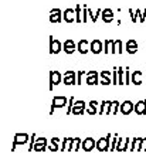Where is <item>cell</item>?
<instances>
[{
    "label": "cell",
    "instance_id": "12",
    "mask_svg": "<svg viewBox=\"0 0 146 153\" xmlns=\"http://www.w3.org/2000/svg\"><path fill=\"white\" fill-rule=\"evenodd\" d=\"M63 19H64L65 23H72L77 20L75 17V9H65L64 11H63Z\"/></svg>",
    "mask_w": 146,
    "mask_h": 153
},
{
    "label": "cell",
    "instance_id": "27",
    "mask_svg": "<svg viewBox=\"0 0 146 153\" xmlns=\"http://www.w3.org/2000/svg\"><path fill=\"white\" fill-rule=\"evenodd\" d=\"M101 13H102V9H98V10L95 11V13H94V11H92L91 9H88V16L91 17V22H92V23H97L98 16H99Z\"/></svg>",
    "mask_w": 146,
    "mask_h": 153
},
{
    "label": "cell",
    "instance_id": "34",
    "mask_svg": "<svg viewBox=\"0 0 146 153\" xmlns=\"http://www.w3.org/2000/svg\"><path fill=\"white\" fill-rule=\"evenodd\" d=\"M109 104H111V101H102V104L99 105V115L107 112V109L109 108Z\"/></svg>",
    "mask_w": 146,
    "mask_h": 153
},
{
    "label": "cell",
    "instance_id": "39",
    "mask_svg": "<svg viewBox=\"0 0 146 153\" xmlns=\"http://www.w3.org/2000/svg\"><path fill=\"white\" fill-rule=\"evenodd\" d=\"M82 75H87L85 71H78L77 72V85H81L82 84Z\"/></svg>",
    "mask_w": 146,
    "mask_h": 153
},
{
    "label": "cell",
    "instance_id": "37",
    "mask_svg": "<svg viewBox=\"0 0 146 153\" xmlns=\"http://www.w3.org/2000/svg\"><path fill=\"white\" fill-rule=\"evenodd\" d=\"M36 140H37V136H36V133H33L31 137H30V145H28V152H31L33 149H34V145H36Z\"/></svg>",
    "mask_w": 146,
    "mask_h": 153
},
{
    "label": "cell",
    "instance_id": "30",
    "mask_svg": "<svg viewBox=\"0 0 146 153\" xmlns=\"http://www.w3.org/2000/svg\"><path fill=\"white\" fill-rule=\"evenodd\" d=\"M82 145V140H80V137H74V142H72V149H71V152H77V150H80Z\"/></svg>",
    "mask_w": 146,
    "mask_h": 153
},
{
    "label": "cell",
    "instance_id": "5",
    "mask_svg": "<svg viewBox=\"0 0 146 153\" xmlns=\"http://www.w3.org/2000/svg\"><path fill=\"white\" fill-rule=\"evenodd\" d=\"M61 50H63L61 41L55 40L53 36H50V54H58Z\"/></svg>",
    "mask_w": 146,
    "mask_h": 153
},
{
    "label": "cell",
    "instance_id": "14",
    "mask_svg": "<svg viewBox=\"0 0 146 153\" xmlns=\"http://www.w3.org/2000/svg\"><path fill=\"white\" fill-rule=\"evenodd\" d=\"M124 53V43L122 40H115L111 45V54H122Z\"/></svg>",
    "mask_w": 146,
    "mask_h": 153
},
{
    "label": "cell",
    "instance_id": "9",
    "mask_svg": "<svg viewBox=\"0 0 146 153\" xmlns=\"http://www.w3.org/2000/svg\"><path fill=\"white\" fill-rule=\"evenodd\" d=\"M97 148V140L92 139V137H87L82 140V145H81V149L84 152H91L92 149Z\"/></svg>",
    "mask_w": 146,
    "mask_h": 153
},
{
    "label": "cell",
    "instance_id": "8",
    "mask_svg": "<svg viewBox=\"0 0 146 153\" xmlns=\"http://www.w3.org/2000/svg\"><path fill=\"white\" fill-rule=\"evenodd\" d=\"M63 51H64L65 54H74L77 51V44L72 41V40H65L64 43H63Z\"/></svg>",
    "mask_w": 146,
    "mask_h": 153
},
{
    "label": "cell",
    "instance_id": "16",
    "mask_svg": "<svg viewBox=\"0 0 146 153\" xmlns=\"http://www.w3.org/2000/svg\"><path fill=\"white\" fill-rule=\"evenodd\" d=\"M98 76H99V74H98L97 71H88L87 72V79H85V82H87L88 85H97V84H99Z\"/></svg>",
    "mask_w": 146,
    "mask_h": 153
},
{
    "label": "cell",
    "instance_id": "41",
    "mask_svg": "<svg viewBox=\"0 0 146 153\" xmlns=\"http://www.w3.org/2000/svg\"><path fill=\"white\" fill-rule=\"evenodd\" d=\"M129 14H130V20H132V23H136V14H135V11L132 10V9H129Z\"/></svg>",
    "mask_w": 146,
    "mask_h": 153
},
{
    "label": "cell",
    "instance_id": "22",
    "mask_svg": "<svg viewBox=\"0 0 146 153\" xmlns=\"http://www.w3.org/2000/svg\"><path fill=\"white\" fill-rule=\"evenodd\" d=\"M101 16H102V20L105 23H111L114 20V10L112 9H104Z\"/></svg>",
    "mask_w": 146,
    "mask_h": 153
},
{
    "label": "cell",
    "instance_id": "7",
    "mask_svg": "<svg viewBox=\"0 0 146 153\" xmlns=\"http://www.w3.org/2000/svg\"><path fill=\"white\" fill-rule=\"evenodd\" d=\"M135 111V105L132 101H124L122 104H121V108H119V112L122 115H129L132 114Z\"/></svg>",
    "mask_w": 146,
    "mask_h": 153
},
{
    "label": "cell",
    "instance_id": "23",
    "mask_svg": "<svg viewBox=\"0 0 146 153\" xmlns=\"http://www.w3.org/2000/svg\"><path fill=\"white\" fill-rule=\"evenodd\" d=\"M119 108H121V104H119L118 101H111V104H109V108L107 109V112L105 114H108V115H111V114H118V111H119Z\"/></svg>",
    "mask_w": 146,
    "mask_h": 153
},
{
    "label": "cell",
    "instance_id": "24",
    "mask_svg": "<svg viewBox=\"0 0 146 153\" xmlns=\"http://www.w3.org/2000/svg\"><path fill=\"white\" fill-rule=\"evenodd\" d=\"M130 82L135 84V85H141L142 84V71H133L132 78H130Z\"/></svg>",
    "mask_w": 146,
    "mask_h": 153
},
{
    "label": "cell",
    "instance_id": "44",
    "mask_svg": "<svg viewBox=\"0 0 146 153\" xmlns=\"http://www.w3.org/2000/svg\"><path fill=\"white\" fill-rule=\"evenodd\" d=\"M142 152H146V137H143V143H142Z\"/></svg>",
    "mask_w": 146,
    "mask_h": 153
},
{
    "label": "cell",
    "instance_id": "25",
    "mask_svg": "<svg viewBox=\"0 0 146 153\" xmlns=\"http://www.w3.org/2000/svg\"><path fill=\"white\" fill-rule=\"evenodd\" d=\"M98 112V102L97 101H91L87 106V114L88 115H95Z\"/></svg>",
    "mask_w": 146,
    "mask_h": 153
},
{
    "label": "cell",
    "instance_id": "26",
    "mask_svg": "<svg viewBox=\"0 0 146 153\" xmlns=\"http://www.w3.org/2000/svg\"><path fill=\"white\" fill-rule=\"evenodd\" d=\"M60 142H61V139H58V137H53L51 139V143L48 145V150H51V152H57L58 150V145Z\"/></svg>",
    "mask_w": 146,
    "mask_h": 153
},
{
    "label": "cell",
    "instance_id": "18",
    "mask_svg": "<svg viewBox=\"0 0 146 153\" xmlns=\"http://www.w3.org/2000/svg\"><path fill=\"white\" fill-rule=\"evenodd\" d=\"M89 50H91L92 54H99V53H102L104 51L102 41H101V40H92L91 45H89Z\"/></svg>",
    "mask_w": 146,
    "mask_h": 153
},
{
    "label": "cell",
    "instance_id": "11",
    "mask_svg": "<svg viewBox=\"0 0 146 153\" xmlns=\"http://www.w3.org/2000/svg\"><path fill=\"white\" fill-rule=\"evenodd\" d=\"M63 82H64L65 85H74V84H77L75 71H65L64 76H63Z\"/></svg>",
    "mask_w": 146,
    "mask_h": 153
},
{
    "label": "cell",
    "instance_id": "2",
    "mask_svg": "<svg viewBox=\"0 0 146 153\" xmlns=\"http://www.w3.org/2000/svg\"><path fill=\"white\" fill-rule=\"evenodd\" d=\"M30 137L27 133H16L14 135V139H13V145H11V152H14L16 148L19 145H24V143H27L30 140Z\"/></svg>",
    "mask_w": 146,
    "mask_h": 153
},
{
    "label": "cell",
    "instance_id": "38",
    "mask_svg": "<svg viewBox=\"0 0 146 153\" xmlns=\"http://www.w3.org/2000/svg\"><path fill=\"white\" fill-rule=\"evenodd\" d=\"M74 104H75V98H74V97H71L70 101H68V109H67V115H70L71 112H72V106H74Z\"/></svg>",
    "mask_w": 146,
    "mask_h": 153
},
{
    "label": "cell",
    "instance_id": "29",
    "mask_svg": "<svg viewBox=\"0 0 146 153\" xmlns=\"http://www.w3.org/2000/svg\"><path fill=\"white\" fill-rule=\"evenodd\" d=\"M75 17H77V23H81L82 22V7L80 4L75 6Z\"/></svg>",
    "mask_w": 146,
    "mask_h": 153
},
{
    "label": "cell",
    "instance_id": "31",
    "mask_svg": "<svg viewBox=\"0 0 146 153\" xmlns=\"http://www.w3.org/2000/svg\"><path fill=\"white\" fill-rule=\"evenodd\" d=\"M124 72H125V70L122 68V67H119V68H118V84H119V85H124V84H125Z\"/></svg>",
    "mask_w": 146,
    "mask_h": 153
},
{
    "label": "cell",
    "instance_id": "4",
    "mask_svg": "<svg viewBox=\"0 0 146 153\" xmlns=\"http://www.w3.org/2000/svg\"><path fill=\"white\" fill-rule=\"evenodd\" d=\"M63 76L58 71H50V91L55 87V85H58L63 82Z\"/></svg>",
    "mask_w": 146,
    "mask_h": 153
},
{
    "label": "cell",
    "instance_id": "33",
    "mask_svg": "<svg viewBox=\"0 0 146 153\" xmlns=\"http://www.w3.org/2000/svg\"><path fill=\"white\" fill-rule=\"evenodd\" d=\"M118 142H119V136H118V133H115L114 135V139L111 140V152H114V150H116V146H118Z\"/></svg>",
    "mask_w": 146,
    "mask_h": 153
},
{
    "label": "cell",
    "instance_id": "28",
    "mask_svg": "<svg viewBox=\"0 0 146 153\" xmlns=\"http://www.w3.org/2000/svg\"><path fill=\"white\" fill-rule=\"evenodd\" d=\"M45 149H48V145L47 143H37L36 142V145H34V152H44Z\"/></svg>",
    "mask_w": 146,
    "mask_h": 153
},
{
    "label": "cell",
    "instance_id": "20",
    "mask_svg": "<svg viewBox=\"0 0 146 153\" xmlns=\"http://www.w3.org/2000/svg\"><path fill=\"white\" fill-rule=\"evenodd\" d=\"M72 142H74V137H64L63 139V142H61V152H65V150H68L71 152V149H72Z\"/></svg>",
    "mask_w": 146,
    "mask_h": 153
},
{
    "label": "cell",
    "instance_id": "19",
    "mask_svg": "<svg viewBox=\"0 0 146 153\" xmlns=\"http://www.w3.org/2000/svg\"><path fill=\"white\" fill-rule=\"evenodd\" d=\"M77 51L80 54H87L88 51H89V43H88V40H80L78 44H77Z\"/></svg>",
    "mask_w": 146,
    "mask_h": 153
},
{
    "label": "cell",
    "instance_id": "35",
    "mask_svg": "<svg viewBox=\"0 0 146 153\" xmlns=\"http://www.w3.org/2000/svg\"><path fill=\"white\" fill-rule=\"evenodd\" d=\"M136 16L139 17V20H141V23H143L146 20V9L143 11L141 10V9H136Z\"/></svg>",
    "mask_w": 146,
    "mask_h": 153
},
{
    "label": "cell",
    "instance_id": "32",
    "mask_svg": "<svg viewBox=\"0 0 146 153\" xmlns=\"http://www.w3.org/2000/svg\"><path fill=\"white\" fill-rule=\"evenodd\" d=\"M112 41H114V40H105V41H104V53H105V54H111Z\"/></svg>",
    "mask_w": 146,
    "mask_h": 153
},
{
    "label": "cell",
    "instance_id": "17",
    "mask_svg": "<svg viewBox=\"0 0 146 153\" xmlns=\"http://www.w3.org/2000/svg\"><path fill=\"white\" fill-rule=\"evenodd\" d=\"M138 43H136V40H128L126 44H125V50H126V53L128 54H136L138 53Z\"/></svg>",
    "mask_w": 146,
    "mask_h": 153
},
{
    "label": "cell",
    "instance_id": "6",
    "mask_svg": "<svg viewBox=\"0 0 146 153\" xmlns=\"http://www.w3.org/2000/svg\"><path fill=\"white\" fill-rule=\"evenodd\" d=\"M84 112H87V105H85V102L84 101H75V104H74V106H72V112L71 114L77 115V116H80V115H82Z\"/></svg>",
    "mask_w": 146,
    "mask_h": 153
},
{
    "label": "cell",
    "instance_id": "15",
    "mask_svg": "<svg viewBox=\"0 0 146 153\" xmlns=\"http://www.w3.org/2000/svg\"><path fill=\"white\" fill-rule=\"evenodd\" d=\"M111 76H112V72L111 71H101L99 72V84H102V85H109V84H112Z\"/></svg>",
    "mask_w": 146,
    "mask_h": 153
},
{
    "label": "cell",
    "instance_id": "3",
    "mask_svg": "<svg viewBox=\"0 0 146 153\" xmlns=\"http://www.w3.org/2000/svg\"><path fill=\"white\" fill-rule=\"evenodd\" d=\"M68 101H70V99H67L65 97H54V98H53V102H51L50 115L54 114V109H55V108H64Z\"/></svg>",
    "mask_w": 146,
    "mask_h": 153
},
{
    "label": "cell",
    "instance_id": "36",
    "mask_svg": "<svg viewBox=\"0 0 146 153\" xmlns=\"http://www.w3.org/2000/svg\"><path fill=\"white\" fill-rule=\"evenodd\" d=\"M88 6L84 4L82 6V23H87L88 22Z\"/></svg>",
    "mask_w": 146,
    "mask_h": 153
},
{
    "label": "cell",
    "instance_id": "21",
    "mask_svg": "<svg viewBox=\"0 0 146 153\" xmlns=\"http://www.w3.org/2000/svg\"><path fill=\"white\" fill-rule=\"evenodd\" d=\"M135 112L138 115H146V98L136 102V105H135Z\"/></svg>",
    "mask_w": 146,
    "mask_h": 153
},
{
    "label": "cell",
    "instance_id": "40",
    "mask_svg": "<svg viewBox=\"0 0 146 153\" xmlns=\"http://www.w3.org/2000/svg\"><path fill=\"white\" fill-rule=\"evenodd\" d=\"M130 78H132V75L129 74V67H126L125 68V84H132Z\"/></svg>",
    "mask_w": 146,
    "mask_h": 153
},
{
    "label": "cell",
    "instance_id": "1",
    "mask_svg": "<svg viewBox=\"0 0 146 153\" xmlns=\"http://www.w3.org/2000/svg\"><path fill=\"white\" fill-rule=\"evenodd\" d=\"M111 137H112V135L109 133V135H107L105 137L98 139L97 140V150H99V152H108L109 149H111Z\"/></svg>",
    "mask_w": 146,
    "mask_h": 153
},
{
    "label": "cell",
    "instance_id": "10",
    "mask_svg": "<svg viewBox=\"0 0 146 153\" xmlns=\"http://www.w3.org/2000/svg\"><path fill=\"white\" fill-rule=\"evenodd\" d=\"M63 20H64L63 19V11L60 10L58 7L50 10V22L51 23H61Z\"/></svg>",
    "mask_w": 146,
    "mask_h": 153
},
{
    "label": "cell",
    "instance_id": "13",
    "mask_svg": "<svg viewBox=\"0 0 146 153\" xmlns=\"http://www.w3.org/2000/svg\"><path fill=\"white\" fill-rule=\"evenodd\" d=\"M142 143H143V137H132V143H130L129 152H142Z\"/></svg>",
    "mask_w": 146,
    "mask_h": 153
},
{
    "label": "cell",
    "instance_id": "43",
    "mask_svg": "<svg viewBox=\"0 0 146 153\" xmlns=\"http://www.w3.org/2000/svg\"><path fill=\"white\" fill-rule=\"evenodd\" d=\"M36 142L37 143H47V140H45V137H37Z\"/></svg>",
    "mask_w": 146,
    "mask_h": 153
},
{
    "label": "cell",
    "instance_id": "42",
    "mask_svg": "<svg viewBox=\"0 0 146 153\" xmlns=\"http://www.w3.org/2000/svg\"><path fill=\"white\" fill-rule=\"evenodd\" d=\"M112 76H114V84H118V68H114Z\"/></svg>",
    "mask_w": 146,
    "mask_h": 153
}]
</instances>
